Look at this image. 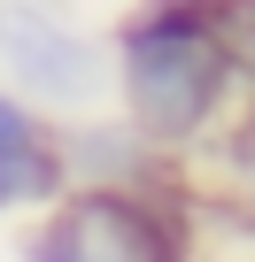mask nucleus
<instances>
[{
	"label": "nucleus",
	"instance_id": "obj_5",
	"mask_svg": "<svg viewBox=\"0 0 255 262\" xmlns=\"http://www.w3.org/2000/svg\"><path fill=\"white\" fill-rule=\"evenodd\" d=\"M232 170H240V178L255 185V116H247V123L232 131Z\"/></svg>",
	"mask_w": 255,
	"mask_h": 262
},
{
	"label": "nucleus",
	"instance_id": "obj_4",
	"mask_svg": "<svg viewBox=\"0 0 255 262\" xmlns=\"http://www.w3.org/2000/svg\"><path fill=\"white\" fill-rule=\"evenodd\" d=\"M62 193H70V178H62V155H54V131L16 93H0V216L62 201Z\"/></svg>",
	"mask_w": 255,
	"mask_h": 262
},
{
	"label": "nucleus",
	"instance_id": "obj_2",
	"mask_svg": "<svg viewBox=\"0 0 255 262\" xmlns=\"http://www.w3.org/2000/svg\"><path fill=\"white\" fill-rule=\"evenodd\" d=\"M24 262H186V224L147 193H70L24 239Z\"/></svg>",
	"mask_w": 255,
	"mask_h": 262
},
{
	"label": "nucleus",
	"instance_id": "obj_1",
	"mask_svg": "<svg viewBox=\"0 0 255 262\" xmlns=\"http://www.w3.org/2000/svg\"><path fill=\"white\" fill-rule=\"evenodd\" d=\"M124 100H132V131L147 147H178L193 131H209L232 70L217 47L209 8H155L124 31Z\"/></svg>",
	"mask_w": 255,
	"mask_h": 262
},
{
	"label": "nucleus",
	"instance_id": "obj_3",
	"mask_svg": "<svg viewBox=\"0 0 255 262\" xmlns=\"http://www.w3.org/2000/svg\"><path fill=\"white\" fill-rule=\"evenodd\" d=\"M0 62L47 108H85L101 93V47L77 39L70 24L39 16V8H0Z\"/></svg>",
	"mask_w": 255,
	"mask_h": 262
}]
</instances>
